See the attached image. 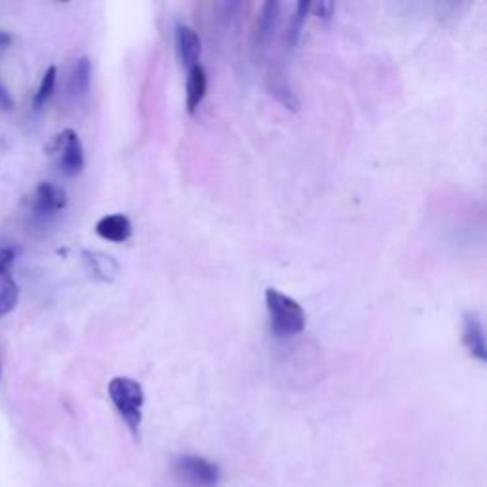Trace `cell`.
Here are the masks:
<instances>
[{"label": "cell", "instance_id": "cell-17", "mask_svg": "<svg viewBox=\"0 0 487 487\" xmlns=\"http://www.w3.org/2000/svg\"><path fill=\"white\" fill-rule=\"evenodd\" d=\"M333 10L335 5L333 3H319V5H310V10L316 17L322 19V21H330L333 17Z\"/></svg>", "mask_w": 487, "mask_h": 487}, {"label": "cell", "instance_id": "cell-5", "mask_svg": "<svg viewBox=\"0 0 487 487\" xmlns=\"http://www.w3.org/2000/svg\"><path fill=\"white\" fill-rule=\"evenodd\" d=\"M66 206H67L66 190L50 181H42L35 188V195L31 198V214L40 221H46Z\"/></svg>", "mask_w": 487, "mask_h": 487}, {"label": "cell", "instance_id": "cell-9", "mask_svg": "<svg viewBox=\"0 0 487 487\" xmlns=\"http://www.w3.org/2000/svg\"><path fill=\"white\" fill-rule=\"evenodd\" d=\"M134 225L128 216L124 214H111L105 216L96 223V235L103 240H109L115 244H124L132 238Z\"/></svg>", "mask_w": 487, "mask_h": 487}, {"label": "cell", "instance_id": "cell-3", "mask_svg": "<svg viewBox=\"0 0 487 487\" xmlns=\"http://www.w3.org/2000/svg\"><path fill=\"white\" fill-rule=\"evenodd\" d=\"M172 472L183 487H218L221 482L218 464L200 455H179Z\"/></svg>", "mask_w": 487, "mask_h": 487}, {"label": "cell", "instance_id": "cell-19", "mask_svg": "<svg viewBox=\"0 0 487 487\" xmlns=\"http://www.w3.org/2000/svg\"><path fill=\"white\" fill-rule=\"evenodd\" d=\"M0 99H3V90H0Z\"/></svg>", "mask_w": 487, "mask_h": 487}, {"label": "cell", "instance_id": "cell-16", "mask_svg": "<svg viewBox=\"0 0 487 487\" xmlns=\"http://www.w3.org/2000/svg\"><path fill=\"white\" fill-rule=\"evenodd\" d=\"M56 80H57V69L52 66V67L46 69L45 76H42L38 88H36V94L33 97V107L35 109H40L42 105H45L52 97V94L56 90Z\"/></svg>", "mask_w": 487, "mask_h": 487}, {"label": "cell", "instance_id": "cell-10", "mask_svg": "<svg viewBox=\"0 0 487 487\" xmlns=\"http://www.w3.org/2000/svg\"><path fill=\"white\" fill-rule=\"evenodd\" d=\"M279 15H280V3H265L263 10L259 14L256 33H253V48L263 50L267 46V42L270 40L274 29H277L279 24Z\"/></svg>", "mask_w": 487, "mask_h": 487}, {"label": "cell", "instance_id": "cell-13", "mask_svg": "<svg viewBox=\"0 0 487 487\" xmlns=\"http://www.w3.org/2000/svg\"><path fill=\"white\" fill-rule=\"evenodd\" d=\"M267 86H269V92L277 97L286 109H291V111H298L299 109V99L298 96H295V92L291 90V86L288 84V80L277 73V71H270L269 73V80H267Z\"/></svg>", "mask_w": 487, "mask_h": 487}, {"label": "cell", "instance_id": "cell-11", "mask_svg": "<svg viewBox=\"0 0 487 487\" xmlns=\"http://www.w3.org/2000/svg\"><path fill=\"white\" fill-rule=\"evenodd\" d=\"M208 92V75L202 66L187 71V113L195 115Z\"/></svg>", "mask_w": 487, "mask_h": 487}, {"label": "cell", "instance_id": "cell-7", "mask_svg": "<svg viewBox=\"0 0 487 487\" xmlns=\"http://www.w3.org/2000/svg\"><path fill=\"white\" fill-rule=\"evenodd\" d=\"M12 263L14 251L10 248H5L0 251V319L12 312L19 299V288L10 272Z\"/></svg>", "mask_w": 487, "mask_h": 487}, {"label": "cell", "instance_id": "cell-18", "mask_svg": "<svg viewBox=\"0 0 487 487\" xmlns=\"http://www.w3.org/2000/svg\"><path fill=\"white\" fill-rule=\"evenodd\" d=\"M10 40H12V36H10L8 33H5V31H0V50H5V48H8V45H10Z\"/></svg>", "mask_w": 487, "mask_h": 487}, {"label": "cell", "instance_id": "cell-2", "mask_svg": "<svg viewBox=\"0 0 487 487\" xmlns=\"http://www.w3.org/2000/svg\"><path fill=\"white\" fill-rule=\"evenodd\" d=\"M109 398L124 425L128 427L132 436L139 440L141 434V422H143V404H145V392L139 380L132 377H115L109 383Z\"/></svg>", "mask_w": 487, "mask_h": 487}, {"label": "cell", "instance_id": "cell-1", "mask_svg": "<svg viewBox=\"0 0 487 487\" xmlns=\"http://www.w3.org/2000/svg\"><path fill=\"white\" fill-rule=\"evenodd\" d=\"M265 303L272 335L288 339L299 335L305 330L307 324L305 310L298 301L289 298V295L279 291L277 288H269L265 291Z\"/></svg>", "mask_w": 487, "mask_h": 487}, {"label": "cell", "instance_id": "cell-12", "mask_svg": "<svg viewBox=\"0 0 487 487\" xmlns=\"http://www.w3.org/2000/svg\"><path fill=\"white\" fill-rule=\"evenodd\" d=\"M90 84H92V61L90 57H80L76 59L69 76V96L76 101L84 99L90 92Z\"/></svg>", "mask_w": 487, "mask_h": 487}, {"label": "cell", "instance_id": "cell-14", "mask_svg": "<svg viewBox=\"0 0 487 487\" xmlns=\"http://www.w3.org/2000/svg\"><path fill=\"white\" fill-rule=\"evenodd\" d=\"M310 10V3H298L295 5V12L293 17L289 21V27L286 31V45L289 50H293L295 46L299 45V38L303 33V25H305V19L309 15Z\"/></svg>", "mask_w": 487, "mask_h": 487}, {"label": "cell", "instance_id": "cell-4", "mask_svg": "<svg viewBox=\"0 0 487 487\" xmlns=\"http://www.w3.org/2000/svg\"><path fill=\"white\" fill-rule=\"evenodd\" d=\"M48 155L56 162L59 174L66 176V178L80 176L82 169H84V164H86L80 137L75 130L59 132L48 147Z\"/></svg>", "mask_w": 487, "mask_h": 487}, {"label": "cell", "instance_id": "cell-15", "mask_svg": "<svg viewBox=\"0 0 487 487\" xmlns=\"http://www.w3.org/2000/svg\"><path fill=\"white\" fill-rule=\"evenodd\" d=\"M86 258H88L86 261H88L92 272L96 274L97 279H101V280H113L117 277L118 265H117V261L111 256H105V253L92 251V253H86Z\"/></svg>", "mask_w": 487, "mask_h": 487}, {"label": "cell", "instance_id": "cell-8", "mask_svg": "<svg viewBox=\"0 0 487 487\" xmlns=\"http://www.w3.org/2000/svg\"><path fill=\"white\" fill-rule=\"evenodd\" d=\"M462 345L467 347L469 354L476 358L478 362L487 360V347H485V335L483 324L480 314L474 310H467L462 314Z\"/></svg>", "mask_w": 487, "mask_h": 487}, {"label": "cell", "instance_id": "cell-6", "mask_svg": "<svg viewBox=\"0 0 487 487\" xmlns=\"http://www.w3.org/2000/svg\"><path fill=\"white\" fill-rule=\"evenodd\" d=\"M174 42H176V52L181 61V66L188 71L190 67L200 66V56H202V40L198 33L188 27L185 24H178L174 29Z\"/></svg>", "mask_w": 487, "mask_h": 487}]
</instances>
